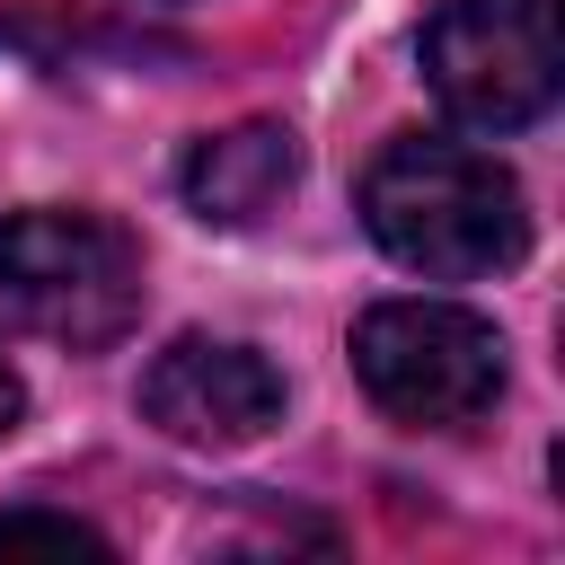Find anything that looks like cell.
<instances>
[{"label":"cell","instance_id":"6da1fadb","mask_svg":"<svg viewBox=\"0 0 565 565\" xmlns=\"http://www.w3.org/2000/svg\"><path fill=\"white\" fill-rule=\"evenodd\" d=\"M362 221L406 274H433V282L503 274L530 247V203L512 168L450 132H397L362 168Z\"/></svg>","mask_w":565,"mask_h":565},{"label":"cell","instance_id":"7a4b0ae2","mask_svg":"<svg viewBox=\"0 0 565 565\" xmlns=\"http://www.w3.org/2000/svg\"><path fill=\"white\" fill-rule=\"evenodd\" d=\"M0 309L26 335H53L71 353H97L141 309V247L106 212H9L0 221Z\"/></svg>","mask_w":565,"mask_h":565},{"label":"cell","instance_id":"3957f363","mask_svg":"<svg viewBox=\"0 0 565 565\" xmlns=\"http://www.w3.org/2000/svg\"><path fill=\"white\" fill-rule=\"evenodd\" d=\"M353 371L380 415L459 433L503 397V335L450 300H380L353 327Z\"/></svg>","mask_w":565,"mask_h":565},{"label":"cell","instance_id":"277c9868","mask_svg":"<svg viewBox=\"0 0 565 565\" xmlns=\"http://www.w3.org/2000/svg\"><path fill=\"white\" fill-rule=\"evenodd\" d=\"M424 79L468 132H521L556 106V0H441L424 18Z\"/></svg>","mask_w":565,"mask_h":565},{"label":"cell","instance_id":"5b68a950","mask_svg":"<svg viewBox=\"0 0 565 565\" xmlns=\"http://www.w3.org/2000/svg\"><path fill=\"white\" fill-rule=\"evenodd\" d=\"M141 415L168 441H185V450H238V441H256V433L282 424V371L256 344L177 335L141 371Z\"/></svg>","mask_w":565,"mask_h":565},{"label":"cell","instance_id":"8992f818","mask_svg":"<svg viewBox=\"0 0 565 565\" xmlns=\"http://www.w3.org/2000/svg\"><path fill=\"white\" fill-rule=\"evenodd\" d=\"M300 177V141L282 124H230V132H203L194 159H185V203L221 230H247L265 221Z\"/></svg>","mask_w":565,"mask_h":565},{"label":"cell","instance_id":"52a82bcc","mask_svg":"<svg viewBox=\"0 0 565 565\" xmlns=\"http://www.w3.org/2000/svg\"><path fill=\"white\" fill-rule=\"evenodd\" d=\"M18 547H62V556H106V530L71 521V512H0V556Z\"/></svg>","mask_w":565,"mask_h":565},{"label":"cell","instance_id":"ba28073f","mask_svg":"<svg viewBox=\"0 0 565 565\" xmlns=\"http://www.w3.org/2000/svg\"><path fill=\"white\" fill-rule=\"evenodd\" d=\"M18 415H26V388H18V371L0 362V433H18Z\"/></svg>","mask_w":565,"mask_h":565}]
</instances>
